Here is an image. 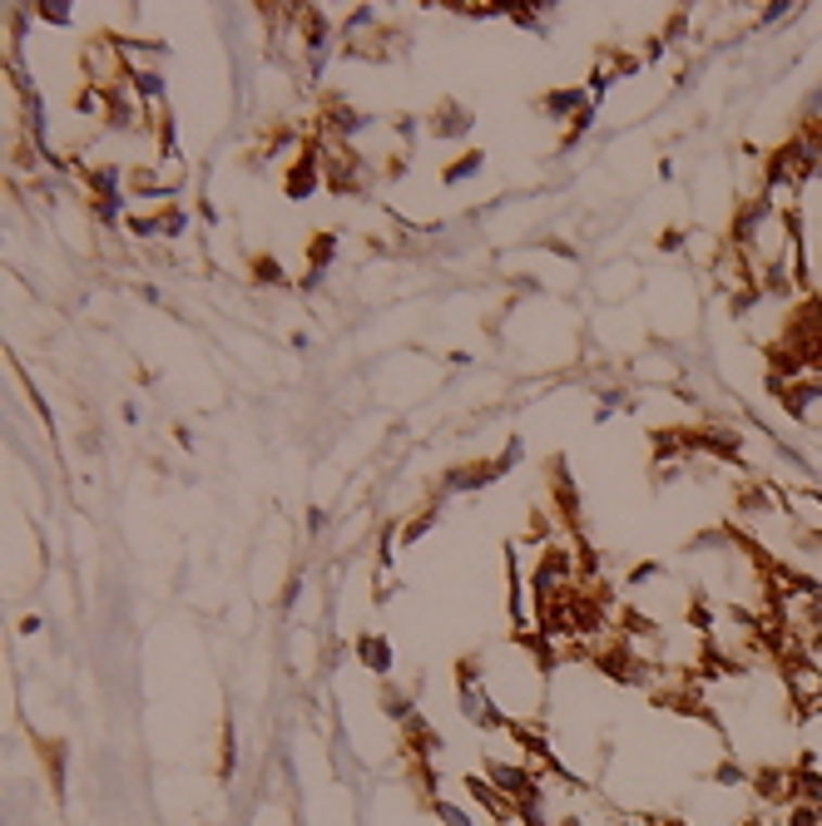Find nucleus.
<instances>
[{"instance_id":"obj_2","label":"nucleus","mask_w":822,"mask_h":826,"mask_svg":"<svg viewBox=\"0 0 822 826\" xmlns=\"http://www.w3.org/2000/svg\"><path fill=\"white\" fill-rule=\"evenodd\" d=\"M357 648H362V663H367V669H387V644H382V638L367 634Z\"/></svg>"},{"instance_id":"obj_1","label":"nucleus","mask_w":822,"mask_h":826,"mask_svg":"<svg viewBox=\"0 0 822 826\" xmlns=\"http://www.w3.org/2000/svg\"><path fill=\"white\" fill-rule=\"evenodd\" d=\"M783 683H788V698L798 713H822V669L812 659H798L783 669Z\"/></svg>"}]
</instances>
